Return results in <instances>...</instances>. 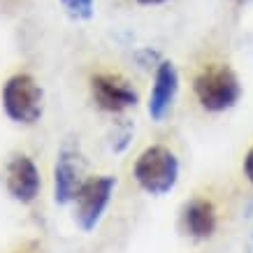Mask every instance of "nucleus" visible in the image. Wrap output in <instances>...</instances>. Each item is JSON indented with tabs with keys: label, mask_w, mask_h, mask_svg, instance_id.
I'll return each mask as SVG.
<instances>
[{
	"label": "nucleus",
	"mask_w": 253,
	"mask_h": 253,
	"mask_svg": "<svg viewBox=\"0 0 253 253\" xmlns=\"http://www.w3.org/2000/svg\"><path fill=\"white\" fill-rule=\"evenodd\" d=\"M116 188V176L100 174L88 176L84 184L79 186L77 195L72 200L75 205V223L82 232H93L102 221V216L107 211L112 195Z\"/></svg>",
	"instance_id": "4"
},
{
	"label": "nucleus",
	"mask_w": 253,
	"mask_h": 253,
	"mask_svg": "<svg viewBox=\"0 0 253 253\" xmlns=\"http://www.w3.org/2000/svg\"><path fill=\"white\" fill-rule=\"evenodd\" d=\"M176 93H179V72L169 61H161L156 65L154 84H151L149 102H146V114L151 121L161 123L169 114Z\"/></svg>",
	"instance_id": "7"
},
{
	"label": "nucleus",
	"mask_w": 253,
	"mask_h": 253,
	"mask_svg": "<svg viewBox=\"0 0 253 253\" xmlns=\"http://www.w3.org/2000/svg\"><path fill=\"white\" fill-rule=\"evenodd\" d=\"M5 188L21 205H31V202L38 200L40 188H42V179H40V169L33 163L31 156L16 154L7 163V169H5Z\"/></svg>",
	"instance_id": "6"
},
{
	"label": "nucleus",
	"mask_w": 253,
	"mask_h": 253,
	"mask_svg": "<svg viewBox=\"0 0 253 253\" xmlns=\"http://www.w3.org/2000/svg\"><path fill=\"white\" fill-rule=\"evenodd\" d=\"M193 93L198 98L200 107L207 112H228L242 98V84L237 72L230 65L211 63L200 70L193 79Z\"/></svg>",
	"instance_id": "2"
},
{
	"label": "nucleus",
	"mask_w": 253,
	"mask_h": 253,
	"mask_svg": "<svg viewBox=\"0 0 253 253\" xmlns=\"http://www.w3.org/2000/svg\"><path fill=\"white\" fill-rule=\"evenodd\" d=\"M0 102H2V112L7 114L9 121L19 123V126H33L42 116L44 93L33 75L16 72L2 84Z\"/></svg>",
	"instance_id": "3"
},
{
	"label": "nucleus",
	"mask_w": 253,
	"mask_h": 253,
	"mask_svg": "<svg viewBox=\"0 0 253 253\" xmlns=\"http://www.w3.org/2000/svg\"><path fill=\"white\" fill-rule=\"evenodd\" d=\"M242 172H244V176H246V181L253 186V146L246 151V156H244V163H242Z\"/></svg>",
	"instance_id": "11"
},
{
	"label": "nucleus",
	"mask_w": 253,
	"mask_h": 253,
	"mask_svg": "<svg viewBox=\"0 0 253 253\" xmlns=\"http://www.w3.org/2000/svg\"><path fill=\"white\" fill-rule=\"evenodd\" d=\"M232 2H239V5H244V2H249V0H232Z\"/></svg>",
	"instance_id": "13"
},
{
	"label": "nucleus",
	"mask_w": 253,
	"mask_h": 253,
	"mask_svg": "<svg viewBox=\"0 0 253 253\" xmlns=\"http://www.w3.org/2000/svg\"><path fill=\"white\" fill-rule=\"evenodd\" d=\"M82 184L84 181L79 179V168L75 163V156L70 151H61L54 165V202L56 205H70Z\"/></svg>",
	"instance_id": "9"
},
{
	"label": "nucleus",
	"mask_w": 253,
	"mask_h": 253,
	"mask_svg": "<svg viewBox=\"0 0 253 253\" xmlns=\"http://www.w3.org/2000/svg\"><path fill=\"white\" fill-rule=\"evenodd\" d=\"M132 179L144 193L163 198L179 181V158L165 144L146 146L132 165Z\"/></svg>",
	"instance_id": "1"
},
{
	"label": "nucleus",
	"mask_w": 253,
	"mask_h": 253,
	"mask_svg": "<svg viewBox=\"0 0 253 253\" xmlns=\"http://www.w3.org/2000/svg\"><path fill=\"white\" fill-rule=\"evenodd\" d=\"M181 230L191 239L205 242L218 230V211L207 198H191L181 207Z\"/></svg>",
	"instance_id": "8"
},
{
	"label": "nucleus",
	"mask_w": 253,
	"mask_h": 253,
	"mask_svg": "<svg viewBox=\"0 0 253 253\" xmlns=\"http://www.w3.org/2000/svg\"><path fill=\"white\" fill-rule=\"evenodd\" d=\"M61 5L77 21H88L95 12V0H61Z\"/></svg>",
	"instance_id": "10"
},
{
	"label": "nucleus",
	"mask_w": 253,
	"mask_h": 253,
	"mask_svg": "<svg viewBox=\"0 0 253 253\" xmlns=\"http://www.w3.org/2000/svg\"><path fill=\"white\" fill-rule=\"evenodd\" d=\"M139 5H146V7H154V5H165L168 0H137Z\"/></svg>",
	"instance_id": "12"
},
{
	"label": "nucleus",
	"mask_w": 253,
	"mask_h": 253,
	"mask_svg": "<svg viewBox=\"0 0 253 253\" xmlns=\"http://www.w3.org/2000/svg\"><path fill=\"white\" fill-rule=\"evenodd\" d=\"M91 95L100 109L112 114H121L139 102L137 91L119 72H95L91 77Z\"/></svg>",
	"instance_id": "5"
}]
</instances>
